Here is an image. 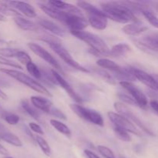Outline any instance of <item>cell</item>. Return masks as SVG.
<instances>
[{"instance_id": "83f0119b", "label": "cell", "mask_w": 158, "mask_h": 158, "mask_svg": "<svg viewBox=\"0 0 158 158\" xmlns=\"http://www.w3.org/2000/svg\"><path fill=\"white\" fill-rule=\"evenodd\" d=\"M26 66L29 73L30 74L32 77H34V78L36 79V80H42L41 70L37 67V66L35 63L31 62L29 64L26 65Z\"/></svg>"}, {"instance_id": "3957f363", "label": "cell", "mask_w": 158, "mask_h": 158, "mask_svg": "<svg viewBox=\"0 0 158 158\" xmlns=\"http://www.w3.org/2000/svg\"><path fill=\"white\" fill-rule=\"evenodd\" d=\"M0 71L2 72L3 73L8 75L9 77L15 79V80H17V81L19 82V83L26 85V86H27L28 87H29L30 89H33L35 92L43 94V95L46 96V97H52V95L49 92V90H48L45 86H43L41 83H40L38 81L34 80L32 77H29V76L26 75V74L20 72V71L16 70V69H1Z\"/></svg>"}, {"instance_id": "30bf717a", "label": "cell", "mask_w": 158, "mask_h": 158, "mask_svg": "<svg viewBox=\"0 0 158 158\" xmlns=\"http://www.w3.org/2000/svg\"><path fill=\"white\" fill-rule=\"evenodd\" d=\"M120 86H123L127 92L130 93L133 98L135 100L138 106L142 109H147L148 106V100L145 94L139 88L131 82L120 81Z\"/></svg>"}, {"instance_id": "7c38bea8", "label": "cell", "mask_w": 158, "mask_h": 158, "mask_svg": "<svg viewBox=\"0 0 158 158\" xmlns=\"http://www.w3.org/2000/svg\"><path fill=\"white\" fill-rule=\"evenodd\" d=\"M51 72H52V75H53L54 78H55L57 84L60 85V86L66 91V94H67L68 95L76 102V103H79V104L83 103V100H82L81 97L74 91V89H73L72 86H71L69 84V83L63 78V76H62L61 74L57 72L56 70H55V69H52Z\"/></svg>"}, {"instance_id": "603a6c76", "label": "cell", "mask_w": 158, "mask_h": 158, "mask_svg": "<svg viewBox=\"0 0 158 158\" xmlns=\"http://www.w3.org/2000/svg\"><path fill=\"white\" fill-rule=\"evenodd\" d=\"M21 106L23 108L25 111L29 114V116L32 117L33 119L36 120H40V113L38 109L35 107L34 106H32V105L29 103V100H26V99H23L21 101Z\"/></svg>"}, {"instance_id": "f546056e", "label": "cell", "mask_w": 158, "mask_h": 158, "mask_svg": "<svg viewBox=\"0 0 158 158\" xmlns=\"http://www.w3.org/2000/svg\"><path fill=\"white\" fill-rule=\"evenodd\" d=\"M114 129L116 136L120 140H123L124 142H131L132 140V137L129 134V132H127V131H124L123 129H120V128L116 127H114Z\"/></svg>"}, {"instance_id": "52a82bcc", "label": "cell", "mask_w": 158, "mask_h": 158, "mask_svg": "<svg viewBox=\"0 0 158 158\" xmlns=\"http://www.w3.org/2000/svg\"><path fill=\"white\" fill-rule=\"evenodd\" d=\"M107 116L110 121L114 123V127L124 130V131L131 133L137 137H142L141 132L136 127L135 125L123 116L120 115L117 113L111 112V111L107 113Z\"/></svg>"}, {"instance_id": "8fae6325", "label": "cell", "mask_w": 158, "mask_h": 158, "mask_svg": "<svg viewBox=\"0 0 158 158\" xmlns=\"http://www.w3.org/2000/svg\"><path fill=\"white\" fill-rule=\"evenodd\" d=\"M65 24L69 28L70 32H80L84 30L88 26L89 23L83 17L82 12L78 13L69 12Z\"/></svg>"}, {"instance_id": "bcb514c9", "label": "cell", "mask_w": 158, "mask_h": 158, "mask_svg": "<svg viewBox=\"0 0 158 158\" xmlns=\"http://www.w3.org/2000/svg\"><path fill=\"white\" fill-rule=\"evenodd\" d=\"M5 42L3 41L2 40H0V46H1V45H3V44H5Z\"/></svg>"}, {"instance_id": "7bdbcfd3", "label": "cell", "mask_w": 158, "mask_h": 158, "mask_svg": "<svg viewBox=\"0 0 158 158\" xmlns=\"http://www.w3.org/2000/svg\"><path fill=\"white\" fill-rule=\"evenodd\" d=\"M6 21V18L4 15L0 13V22H5Z\"/></svg>"}, {"instance_id": "681fc988", "label": "cell", "mask_w": 158, "mask_h": 158, "mask_svg": "<svg viewBox=\"0 0 158 158\" xmlns=\"http://www.w3.org/2000/svg\"><path fill=\"white\" fill-rule=\"evenodd\" d=\"M120 158H127V157H123V156H120Z\"/></svg>"}, {"instance_id": "5b68a950", "label": "cell", "mask_w": 158, "mask_h": 158, "mask_svg": "<svg viewBox=\"0 0 158 158\" xmlns=\"http://www.w3.org/2000/svg\"><path fill=\"white\" fill-rule=\"evenodd\" d=\"M69 107L80 118L97 126L103 127L104 125L103 117L97 111L84 107L79 103H71L69 104Z\"/></svg>"}, {"instance_id": "6da1fadb", "label": "cell", "mask_w": 158, "mask_h": 158, "mask_svg": "<svg viewBox=\"0 0 158 158\" xmlns=\"http://www.w3.org/2000/svg\"><path fill=\"white\" fill-rule=\"evenodd\" d=\"M102 10L108 19L120 23L140 22L124 2H107L101 3Z\"/></svg>"}, {"instance_id": "4fadbf2b", "label": "cell", "mask_w": 158, "mask_h": 158, "mask_svg": "<svg viewBox=\"0 0 158 158\" xmlns=\"http://www.w3.org/2000/svg\"><path fill=\"white\" fill-rule=\"evenodd\" d=\"M130 69H131V73L134 74L136 79L140 80L141 83L146 85L147 86H148L152 90H158V84L152 75L148 73L145 71L141 70V69H135V68L133 67H130Z\"/></svg>"}, {"instance_id": "d4e9b609", "label": "cell", "mask_w": 158, "mask_h": 158, "mask_svg": "<svg viewBox=\"0 0 158 158\" xmlns=\"http://www.w3.org/2000/svg\"><path fill=\"white\" fill-rule=\"evenodd\" d=\"M49 122H50V124L52 125L58 132H60V134H63V135L66 136V137H70V130H69V128L68 127L65 123H62V122L59 121V120H55V119H51Z\"/></svg>"}, {"instance_id": "8d00e7d4", "label": "cell", "mask_w": 158, "mask_h": 158, "mask_svg": "<svg viewBox=\"0 0 158 158\" xmlns=\"http://www.w3.org/2000/svg\"><path fill=\"white\" fill-rule=\"evenodd\" d=\"M49 114H51L52 116H53V117H57V118H59V119H62V120H66V115H65V114H63V113L60 110L57 109V108H56V107H52Z\"/></svg>"}, {"instance_id": "f35d334b", "label": "cell", "mask_w": 158, "mask_h": 158, "mask_svg": "<svg viewBox=\"0 0 158 158\" xmlns=\"http://www.w3.org/2000/svg\"><path fill=\"white\" fill-rule=\"evenodd\" d=\"M84 153L87 158H100L97 154H96L95 153L93 152L92 151H89V150H85Z\"/></svg>"}, {"instance_id": "ac0fdd59", "label": "cell", "mask_w": 158, "mask_h": 158, "mask_svg": "<svg viewBox=\"0 0 158 158\" xmlns=\"http://www.w3.org/2000/svg\"><path fill=\"white\" fill-rule=\"evenodd\" d=\"M88 23L93 28L97 30H103L108 24L107 16L106 15H88Z\"/></svg>"}, {"instance_id": "2e32d148", "label": "cell", "mask_w": 158, "mask_h": 158, "mask_svg": "<svg viewBox=\"0 0 158 158\" xmlns=\"http://www.w3.org/2000/svg\"><path fill=\"white\" fill-rule=\"evenodd\" d=\"M148 28L145 26L141 22L138 23H131L125 25L122 29V31L127 35L137 36L142 33L148 32Z\"/></svg>"}, {"instance_id": "1f68e13d", "label": "cell", "mask_w": 158, "mask_h": 158, "mask_svg": "<svg viewBox=\"0 0 158 158\" xmlns=\"http://www.w3.org/2000/svg\"><path fill=\"white\" fill-rule=\"evenodd\" d=\"M15 57H16V59L20 62V63L26 65V66L32 62V59H31V57L29 56V54H28L27 52H25V51L19 50V52H17L16 56Z\"/></svg>"}, {"instance_id": "cb8c5ba5", "label": "cell", "mask_w": 158, "mask_h": 158, "mask_svg": "<svg viewBox=\"0 0 158 158\" xmlns=\"http://www.w3.org/2000/svg\"><path fill=\"white\" fill-rule=\"evenodd\" d=\"M77 6H78L80 9H82L83 10H84L85 12H87L88 15H96V14H98V15H106V14L103 12V10H100L98 8H97L96 6H94V5L90 4V3L87 2H77Z\"/></svg>"}, {"instance_id": "ab89813d", "label": "cell", "mask_w": 158, "mask_h": 158, "mask_svg": "<svg viewBox=\"0 0 158 158\" xmlns=\"http://www.w3.org/2000/svg\"><path fill=\"white\" fill-rule=\"evenodd\" d=\"M150 105H151V107L154 110V112H156L158 114V101L155 100H152L150 102Z\"/></svg>"}, {"instance_id": "f6af8a7d", "label": "cell", "mask_w": 158, "mask_h": 158, "mask_svg": "<svg viewBox=\"0 0 158 158\" xmlns=\"http://www.w3.org/2000/svg\"><path fill=\"white\" fill-rule=\"evenodd\" d=\"M152 76L154 77V80H156V82H157V84H158V74H154V75H152Z\"/></svg>"}, {"instance_id": "7402d4cb", "label": "cell", "mask_w": 158, "mask_h": 158, "mask_svg": "<svg viewBox=\"0 0 158 158\" xmlns=\"http://www.w3.org/2000/svg\"><path fill=\"white\" fill-rule=\"evenodd\" d=\"M0 140H4L6 143L12 145V146L18 147V148L23 146V142L21 141V140L16 135L12 133L8 132V131L0 132Z\"/></svg>"}, {"instance_id": "ba28073f", "label": "cell", "mask_w": 158, "mask_h": 158, "mask_svg": "<svg viewBox=\"0 0 158 158\" xmlns=\"http://www.w3.org/2000/svg\"><path fill=\"white\" fill-rule=\"evenodd\" d=\"M114 109L117 110V114H120V115L123 116L124 117L127 118L130 121L133 122V123H135L137 126H138L139 128L142 130L143 131H144L146 134H148V135L151 136V137H154V134L134 114H133L131 112V110L124 105L123 103H120V102H116L114 103Z\"/></svg>"}, {"instance_id": "5bb4252c", "label": "cell", "mask_w": 158, "mask_h": 158, "mask_svg": "<svg viewBox=\"0 0 158 158\" xmlns=\"http://www.w3.org/2000/svg\"><path fill=\"white\" fill-rule=\"evenodd\" d=\"M39 6L40 9L45 12L47 15L52 19H55L56 20L61 23H65L66 20L69 15V12H65V11L60 10V9H56L52 6H46V5L43 4V3H39Z\"/></svg>"}, {"instance_id": "b9f144b4", "label": "cell", "mask_w": 158, "mask_h": 158, "mask_svg": "<svg viewBox=\"0 0 158 158\" xmlns=\"http://www.w3.org/2000/svg\"><path fill=\"white\" fill-rule=\"evenodd\" d=\"M0 98L3 99V100H7V98H8L7 95L6 94V93L3 92L1 89H0Z\"/></svg>"}, {"instance_id": "7a4b0ae2", "label": "cell", "mask_w": 158, "mask_h": 158, "mask_svg": "<svg viewBox=\"0 0 158 158\" xmlns=\"http://www.w3.org/2000/svg\"><path fill=\"white\" fill-rule=\"evenodd\" d=\"M40 39L42 41L45 42V43H47L49 46V47L66 63V64L69 65V66H71L73 69H77V70H80L81 72L84 73H89V70L86 68L83 67L82 66H80L75 60L72 57V56L70 55L69 52L67 51V49L63 46V45L62 44V42L60 41V39H58L57 37L53 36V35H46L41 36Z\"/></svg>"}, {"instance_id": "d6986e66", "label": "cell", "mask_w": 158, "mask_h": 158, "mask_svg": "<svg viewBox=\"0 0 158 158\" xmlns=\"http://www.w3.org/2000/svg\"><path fill=\"white\" fill-rule=\"evenodd\" d=\"M39 23H40L42 27L44 28L46 30L49 31L54 35H58L60 37H63L66 35L65 31L60 26H58V25L56 24L53 22L50 21V20L46 19H41L39 21Z\"/></svg>"}, {"instance_id": "4dcf8cb0", "label": "cell", "mask_w": 158, "mask_h": 158, "mask_svg": "<svg viewBox=\"0 0 158 158\" xmlns=\"http://www.w3.org/2000/svg\"><path fill=\"white\" fill-rule=\"evenodd\" d=\"M94 72H95L97 75L100 76L103 80H105V81L106 82V83H110V84H113V85L116 84V81L115 80H114V77H113L109 73L106 72V71L103 70V69H94Z\"/></svg>"}, {"instance_id": "74e56055", "label": "cell", "mask_w": 158, "mask_h": 158, "mask_svg": "<svg viewBox=\"0 0 158 158\" xmlns=\"http://www.w3.org/2000/svg\"><path fill=\"white\" fill-rule=\"evenodd\" d=\"M29 128H30L31 131H33V132L36 133V134H40V135H44V131H43V130L42 129L41 127L39 124H37V123H29Z\"/></svg>"}, {"instance_id": "60d3db41", "label": "cell", "mask_w": 158, "mask_h": 158, "mask_svg": "<svg viewBox=\"0 0 158 158\" xmlns=\"http://www.w3.org/2000/svg\"><path fill=\"white\" fill-rule=\"evenodd\" d=\"M0 154L4 155L5 157H6V156H8V154H9V151H8L7 150H6V148H5L1 143H0Z\"/></svg>"}, {"instance_id": "9c48e42d", "label": "cell", "mask_w": 158, "mask_h": 158, "mask_svg": "<svg viewBox=\"0 0 158 158\" xmlns=\"http://www.w3.org/2000/svg\"><path fill=\"white\" fill-rule=\"evenodd\" d=\"M27 46L31 49V51L32 52H34L35 55H37L39 57H40L43 60H45L49 65H51L54 68L55 70L60 72L62 76L64 75V72H63L60 63L56 60L55 57H53V56L51 53H49L46 49H45L41 46H40V45L36 44L35 43H29L27 44Z\"/></svg>"}, {"instance_id": "277c9868", "label": "cell", "mask_w": 158, "mask_h": 158, "mask_svg": "<svg viewBox=\"0 0 158 158\" xmlns=\"http://www.w3.org/2000/svg\"><path fill=\"white\" fill-rule=\"evenodd\" d=\"M71 34L79 40H82L86 43L88 46H89V49H92L98 52L100 56H110V51L106 43L104 40H102L100 36L94 33L85 31H80V32H70Z\"/></svg>"}, {"instance_id": "4316f807", "label": "cell", "mask_w": 158, "mask_h": 158, "mask_svg": "<svg viewBox=\"0 0 158 158\" xmlns=\"http://www.w3.org/2000/svg\"><path fill=\"white\" fill-rule=\"evenodd\" d=\"M35 142L39 145L40 149L42 150V151L47 157H51L52 156V150H51L50 146H49L48 142L43 137H40V136H35Z\"/></svg>"}, {"instance_id": "8992f818", "label": "cell", "mask_w": 158, "mask_h": 158, "mask_svg": "<svg viewBox=\"0 0 158 158\" xmlns=\"http://www.w3.org/2000/svg\"><path fill=\"white\" fill-rule=\"evenodd\" d=\"M133 41L141 50L158 53V32L157 31L146 32L140 39Z\"/></svg>"}, {"instance_id": "44dd1931", "label": "cell", "mask_w": 158, "mask_h": 158, "mask_svg": "<svg viewBox=\"0 0 158 158\" xmlns=\"http://www.w3.org/2000/svg\"><path fill=\"white\" fill-rule=\"evenodd\" d=\"M131 51V48L129 45L126 44V43H119V44L114 45L111 48L110 51V56L119 58V57L126 56Z\"/></svg>"}, {"instance_id": "484cf974", "label": "cell", "mask_w": 158, "mask_h": 158, "mask_svg": "<svg viewBox=\"0 0 158 158\" xmlns=\"http://www.w3.org/2000/svg\"><path fill=\"white\" fill-rule=\"evenodd\" d=\"M141 12L143 15V16L146 18V19L148 20V23H149L151 26H153L154 27L158 29V17L153 12L152 10L150 9V8L148 7V6L147 8H145Z\"/></svg>"}, {"instance_id": "836d02e7", "label": "cell", "mask_w": 158, "mask_h": 158, "mask_svg": "<svg viewBox=\"0 0 158 158\" xmlns=\"http://www.w3.org/2000/svg\"><path fill=\"white\" fill-rule=\"evenodd\" d=\"M19 50L14 48H0V55L3 57H15Z\"/></svg>"}, {"instance_id": "e575fe53", "label": "cell", "mask_w": 158, "mask_h": 158, "mask_svg": "<svg viewBox=\"0 0 158 158\" xmlns=\"http://www.w3.org/2000/svg\"><path fill=\"white\" fill-rule=\"evenodd\" d=\"M0 64L4 65V66H10V67L17 68V69H23V68H22V66H20L19 63H17L16 62L12 61V60H9V59L6 58V57L2 56H0Z\"/></svg>"}, {"instance_id": "d6a6232c", "label": "cell", "mask_w": 158, "mask_h": 158, "mask_svg": "<svg viewBox=\"0 0 158 158\" xmlns=\"http://www.w3.org/2000/svg\"><path fill=\"white\" fill-rule=\"evenodd\" d=\"M97 149H98L100 154L105 158H116L114 152L107 147L103 146V145H99L97 147Z\"/></svg>"}, {"instance_id": "d590c367", "label": "cell", "mask_w": 158, "mask_h": 158, "mask_svg": "<svg viewBox=\"0 0 158 158\" xmlns=\"http://www.w3.org/2000/svg\"><path fill=\"white\" fill-rule=\"evenodd\" d=\"M117 97L120 99V100H122L123 102H124L125 103L129 105H132V106H138L137 102L135 101L133 97H129V96L126 95V94H117Z\"/></svg>"}, {"instance_id": "7dc6e473", "label": "cell", "mask_w": 158, "mask_h": 158, "mask_svg": "<svg viewBox=\"0 0 158 158\" xmlns=\"http://www.w3.org/2000/svg\"><path fill=\"white\" fill-rule=\"evenodd\" d=\"M155 7H156V9H157V10L158 11V2L155 3Z\"/></svg>"}, {"instance_id": "ffe728a7", "label": "cell", "mask_w": 158, "mask_h": 158, "mask_svg": "<svg viewBox=\"0 0 158 158\" xmlns=\"http://www.w3.org/2000/svg\"><path fill=\"white\" fill-rule=\"evenodd\" d=\"M14 22L19 28L25 31H36L39 29V26L34 22L25 19L22 16H17L14 18Z\"/></svg>"}, {"instance_id": "c3c4849f", "label": "cell", "mask_w": 158, "mask_h": 158, "mask_svg": "<svg viewBox=\"0 0 158 158\" xmlns=\"http://www.w3.org/2000/svg\"><path fill=\"white\" fill-rule=\"evenodd\" d=\"M4 158H14V157H10V156H6V157H4Z\"/></svg>"}, {"instance_id": "e0dca14e", "label": "cell", "mask_w": 158, "mask_h": 158, "mask_svg": "<svg viewBox=\"0 0 158 158\" xmlns=\"http://www.w3.org/2000/svg\"><path fill=\"white\" fill-rule=\"evenodd\" d=\"M31 103L36 109L46 113L49 114L52 107V102L49 99H46L43 97L39 96H32L30 98Z\"/></svg>"}, {"instance_id": "9a60e30c", "label": "cell", "mask_w": 158, "mask_h": 158, "mask_svg": "<svg viewBox=\"0 0 158 158\" xmlns=\"http://www.w3.org/2000/svg\"><path fill=\"white\" fill-rule=\"evenodd\" d=\"M6 3L9 6L15 9V10L19 11L20 12H22L23 15L27 16L28 18L36 17V12H35V9L29 3L19 1H9L6 2Z\"/></svg>"}, {"instance_id": "f1b7e54d", "label": "cell", "mask_w": 158, "mask_h": 158, "mask_svg": "<svg viewBox=\"0 0 158 158\" xmlns=\"http://www.w3.org/2000/svg\"><path fill=\"white\" fill-rule=\"evenodd\" d=\"M2 118L4 119L5 121L10 125H16L19 122L20 118L18 115L12 113L4 112L2 114Z\"/></svg>"}, {"instance_id": "ee69618b", "label": "cell", "mask_w": 158, "mask_h": 158, "mask_svg": "<svg viewBox=\"0 0 158 158\" xmlns=\"http://www.w3.org/2000/svg\"><path fill=\"white\" fill-rule=\"evenodd\" d=\"M0 130H2V131H6V127H5L4 125L1 123H0Z\"/></svg>"}]
</instances>
